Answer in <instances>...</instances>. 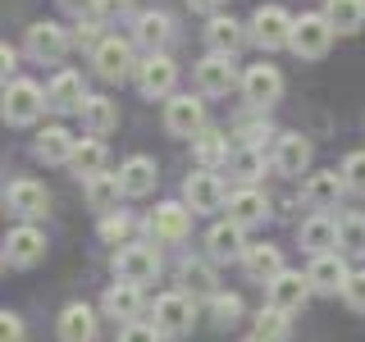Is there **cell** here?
<instances>
[{
  "instance_id": "obj_1",
  "label": "cell",
  "mask_w": 365,
  "mask_h": 342,
  "mask_svg": "<svg viewBox=\"0 0 365 342\" xmlns=\"http://www.w3.org/2000/svg\"><path fill=\"white\" fill-rule=\"evenodd\" d=\"M247 28H251V41H256L260 51H279V46H292L297 19H292L283 5H260L256 14H251Z\"/></svg>"
},
{
  "instance_id": "obj_2",
  "label": "cell",
  "mask_w": 365,
  "mask_h": 342,
  "mask_svg": "<svg viewBox=\"0 0 365 342\" xmlns=\"http://www.w3.org/2000/svg\"><path fill=\"white\" fill-rule=\"evenodd\" d=\"M114 274H119L123 283H151L155 274H160V251L155 242H128V247H119L114 251Z\"/></svg>"
},
{
  "instance_id": "obj_3",
  "label": "cell",
  "mask_w": 365,
  "mask_h": 342,
  "mask_svg": "<svg viewBox=\"0 0 365 342\" xmlns=\"http://www.w3.org/2000/svg\"><path fill=\"white\" fill-rule=\"evenodd\" d=\"M192 319H197V306H192L187 292H165V296H155L151 324H155L165 338H182V333L192 328Z\"/></svg>"
},
{
  "instance_id": "obj_4",
  "label": "cell",
  "mask_w": 365,
  "mask_h": 342,
  "mask_svg": "<svg viewBox=\"0 0 365 342\" xmlns=\"http://www.w3.org/2000/svg\"><path fill=\"white\" fill-rule=\"evenodd\" d=\"M334 23H329L324 14H302L292 28V51L302 55V60H324L329 46H334Z\"/></svg>"
},
{
  "instance_id": "obj_5",
  "label": "cell",
  "mask_w": 365,
  "mask_h": 342,
  "mask_svg": "<svg viewBox=\"0 0 365 342\" xmlns=\"http://www.w3.org/2000/svg\"><path fill=\"white\" fill-rule=\"evenodd\" d=\"M46 110V91L37 83H28V78H14V83H5V123H37V114Z\"/></svg>"
},
{
  "instance_id": "obj_6",
  "label": "cell",
  "mask_w": 365,
  "mask_h": 342,
  "mask_svg": "<svg viewBox=\"0 0 365 342\" xmlns=\"http://www.w3.org/2000/svg\"><path fill=\"white\" fill-rule=\"evenodd\" d=\"M174 83H178V64L169 60L165 51H160V55H146V60L137 64V91H142V96H151V100L174 96Z\"/></svg>"
},
{
  "instance_id": "obj_7",
  "label": "cell",
  "mask_w": 365,
  "mask_h": 342,
  "mask_svg": "<svg viewBox=\"0 0 365 342\" xmlns=\"http://www.w3.org/2000/svg\"><path fill=\"white\" fill-rule=\"evenodd\" d=\"M182 201L192 205V214H210V210H224L228 192L215 169H201V174H187V182H182Z\"/></svg>"
},
{
  "instance_id": "obj_8",
  "label": "cell",
  "mask_w": 365,
  "mask_h": 342,
  "mask_svg": "<svg viewBox=\"0 0 365 342\" xmlns=\"http://www.w3.org/2000/svg\"><path fill=\"white\" fill-rule=\"evenodd\" d=\"M41 256H46V233L41 228H32V224L9 228V237H5V265L9 269H32Z\"/></svg>"
},
{
  "instance_id": "obj_9",
  "label": "cell",
  "mask_w": 365,
  "mask_h": 342,
  "mask_svg": "<svg viewBox=\"0 0 365 342\" xmlns=\"http://www.w3.org/2000/svg\"><path fill=\"white\" fill-rule=\"evenodd\" d=\"M68 46H73V37H68V28H60V23H32L28 28V55L41 64H60L68 55Z\"/></svg>"
},
{
  "instance_id": "obj_10",
  "label": "cell",
  "mask_w": 365,
  "mask_h": 342,
  "mask_svg": "<svg viewBox=\"0 0 365 342\" xmlns=\"http://www.w3.org/2000/svg\"><path fill=\"white\" fill-rule=\"evenodd\" d=\"M5 210L19 214V219H41V214L51 210V192L32 178H19V182L5 187Z\"/></svg>"
},
{
  "instance_id": "obj_11",
  "label": "cell",
  "mask_w": 365,
  "mask_h": 342,
  "mask_svg": "<svg viewBox=\"0 0 365 342\" xmlns=\"http://www.w3.org/2000/svg\"><path fill=\"white\" fill-rule=\"evenodd\" d=\"M165 128L174 137H201L205 133V105L197 96H169L165 100Z\"/></svg>"
},
{
  "instance_id": "obj_12",
  "label": "cell",
  "mask_w": 365,
  "mask_h": 342,
  "mask_svg": "<svg viewBox=\"0 0 365 342\" xmlns=\"http://www.w3.org/2000/svg\"><path fill=\"white\" fill-rule=\"evenodd\" d=\"M233 87H242V78H237L228 55H205L197 64V91L201 96H228Z\"/></svg>"
},
{
  "instance_id": "obj_13",
  "label": "cell",
  "mask_w": 365,
  "mask_h": 342,
  "mask_svg": "<svg viewBox=\"0 0 365 342\" xmlns=\"http://www.w3.org/2000/svg\"><path fill=\"white\" fill-rule=\"evenodd\" d=\"M242 96L251 100L256 110H269L274 100L283 96V73L274 64H251L242 73Z\"/></svg>"
},
{
  "instance_id": "obj_14",
  "label": "cell",
  "mask_w": 365,
  "mask_h": 342,
  "mask_svg": "<svg viewBox=\"0 0 365 342\" xmlns=\"http://www.w3.org/2000/svg\"><path fill=\"white\" fill-rule=\"evenodd\" d=\"M91 64H96V73L106 78V83H123V78L133 73V46L123 37H106L91 51Z\"/></svg>"
},
{
  "instance_id": "obj_15",
  "label": "cell",
  "mask_w": 365,
  "mask_h": 342,
  "mask_svg": "<svg viewBox=\"0 0 365 342\" xmlns=\"http://www.w3.org/2000/svg\"><path fill=\"white\" fill-rule=\"evenodd\" d=\"M151 233H155V242H182L187 237V228H192V205L187 201H165V205H155L151 210Z\"/></svg>"
},
{
  "instance_id": "obj_16",
  "label": "cell",
  "mask_w": 365,
  "mask_h": 342,
  "mask_svg": "<svg viewBox=\"0 0 365 342\" xmlns=\"http://www.w3.org/2000/svg\"><path fill=\"white\" fill-rule=\"evenodd\" d=\"M46 105H51L55 114H83V105H87V87H83V78H78L73 68L55 73V78H51V87H46Z\"/></svg>"
},
{
  "instance_id": "obj_17",
  "label": "cell",
  "mask_w": 365,
  "mask_h": 342,
  "mask_svg": "<svg viewBox=\"0 0 365 342\" xmlns=\"http://www.w3.org/2000/svg\"><path fill=\"white\" fill-rule=\"evenodd\" d=\"M311 279H306V274H292V269H283L279 279L269 283V306H279V311H302L306 301H311Z\"/></svg>"
},
{
  "instance_id": "obj_18",
  "label": "cell",
  "mask_w": 365,
  "mask_h": 342,
  "mask_svg": "<svg viewBox=\"0 0 365 342\" xmlns=\"http://www.w3.org/2000/svg\"><path fill=\"white\" fill-rule=\"evenodd\" d=\"M306 279H311L315 292H342V288H347V279H351V269H347V260H342L338 251H324V256L311 260Z\"/></svg>"
},
{
  "instance_id": "obj_19",
  "label": "cell",
  "mask_w": 365,
  "mask_h": 342,
  "mask_svg": "<svg viewBox=\"0 0 365 342\" xmlns=\"http://www.w3.org/2000/svg\"><path fill=\"white\" fill-rule=\"evenodd\" d=\"M101 311H106V319H123V324H133L137 315H142V288L137 283H110L106 296H101Z\"/></svg>"
},
{
  "instance_id": "obj_20",
  "label": "cell",
  "mask_w": 365,
  "mask_h": 342,
  "mask_svg": "<svg viewBox=\"0 0 365 342\" xmlns=\"http://www.w3.org/2000/svg\"><path fill=\"white\" fill-rule=\"evenodd\" d=\"M119 182H123V197H151L155 182H160V169L151 155H133L119 165Z\"/></svg>"
},
{
  "instance_id": "obj_21",
  "label": "cell",
  "mask_w": 365,
  "mask_h": 342,
  "mask_svg": "<svg viewBox=\"0 0 365 342\" xmlns=\"http://www.w3.org/2000/svg\"><path fill=\"white\" fill-rule=\"evenodd\" d=\"M347 192V182H342V169H319V174H311L302 182V197L315 205V210H334L338 197Z\"/></svg>"
},
{
  "instance_id": "obj_22",
  "label": "cell",
  "mask_w": 365,
  "mask_h": 342,
  "mask_svg": "<svg viewBox=\"0 0 365 342\" xmlns=\"http://www.w3.org/2000/svg\"><path fill=\"white\" fill-rule=\"evenodd\" d=\"M247 37H251V32L242 28V23H237V19H224V14H215V19H210V28H205L210 55H228V60H233V55L247 46Z\"/></svg>"
},
{
  "instance_id": "obj_23",
  "label": "cell",
  "mask_w": 365,
  "mask_h": 342,
  "mask_svg": "<svg viewBox=\"0 0 365 342\" xmlns=\"http://www.w3.org/2000/svg\"><path fill=\"white\" fill-rule=\"evenodd\" d=\"M311 165V142L302 133H279V146H274V169L279 174H306Z\"/></svg>"
},
{
  "instance_id": "obj_24",
  "label": "cell",
  "mask_w": 365,
  "mask_h": 342,
  "mask_svg": "<svg viewBox=\"0 0 365 342\" xmlns=\"http://www.w3.org/2000/svg\"><path fill=\"white\" fill-rule=\"evenodd\" d=\"M242 269H247L256 283H265V288H269V283L283 274V251H279V247H269V242H256V247H247Z\"/></svg>"
},
{
  "instance_id": "obj_25",
  "label": "cell",
  "mask_w": 365,
  "mask_h": 342,
  "mask_svg": "<svg viewBox=\"0 0 365 342\" xmlns=\"http://www.w3.org/2000/svg\"><path fill=\"white\" fill-rule=\"evenodd\" d=\"M265 214H269V201H265V192H256V187H242V192H233V197H228V219H233V224H242V228H256V224H265Z\"/></svg>"
},
{
  "instance_id": "obj_26",
  "label": "cell",
  "mask_w": 365,
  "mask_h": 342,
  "mask_svg": "<svg viewBox=\"0 0 365 342\" xmlns=\"http://www.w3.org/2000/svg\"><path fill=\"white\" fill-rule=\"evenodd\" d=\"M60 342H96V311L83 301L60 311Z\"/></svg>"
},
{
  "instance_id": "obj_27",
  "label": "cell",
  "mask_w": 365,
  "mask_h": 342,
  "mask_svg": "<svg viewBox=\"0 0 365 342\" xmlns=\"http://www.w3.org/2000/svg\"><path fill=\"white\" fill-rule=\"evenodd\" d=\"M73 151H78V137L68 133V128H60V123L41 128V137H37V160H46V165H68Z\"/></svg>"
},
{
  "instance_id": "obj_28",
  "label": "cell",
  "mask_w": 365,
  "mask_h": 342,
  "mask_svg": "<svg viewBox=\"0 0 365 342\" xmlns=\"http://www.w3.org/2000/svg\"><path fill=\"white\" fill-rule=\"evenodd\" d=\"M205 251H210V260H237L247 256V242H242V224H215L210 233H205Z\"/></svg>"
},
{
  "instance_id": "obj_29",
  "label": "cell",
  "mask_w": 365,
  "mask_h": 342,
  "mask_svg": "<svg viewBox=\"0 0 365 342\" xmlns=\"http://www.w3.org/2000/svg\"><path fill=\"white\" fill-rule=\"evenodd\" d=\"M302 247H311L315 256H324V251L338 247V219L329 210H315L311 219L302 224Z\"/></svg>"
},
{
  "instance_id": "obj_30",
  "label": "cell",
  "mask_w": 365,
  "mask_h": 342,
  "mask_svg": "<svg viewBox=\"0 0 365 342\" xmlns=\"http://www.w3.org/2000/svg\"><path fill=\"white\" fill-rule=\"evenodd\" d=\"M68 165H73V174L78 178H96V174H110V151H106V142H101V137H83V142H78V151H73V160H68Z\"/></svg>"
},
{
  "instance_id": "obj_31",
  "label": "cell",
  "mask_w": 365,
  "mask_h": 342,
  "mask_svg": "<svg viewBox=\"0 0 365 342\" xmlns=\"http://www.w3.org/2000/svg\"><path fill=\"white\" fill-rule=\"evenodd\" d=\"M83 187H87L91 210H101V214H114V210H119V197H123L119 174H96V178H87Z\"/></svg>"
},
{
  "instance_id": "obj_32",
  "label": "cell",
  "mask_w": 365,
  "mask_h": 342,
  "mask_svg": "<svg viewBox=\"0 0 365 342\" xmlns=\"http://www.w3.org/2000/svg\"><path fill=\"white\" fill-rule=\"evenodd\" d=\"M83 128L91 137H106L110 128H119V105H114L110 96H87L83 105Z\"/></svg>"
},
{
  "instance_id": "obj_33",
  "label": "cell",
  "mask_w": 365,
  "mask_h": 342,
  "mask_svg": "<svg viewBox=\"0 0 365 342\" xmlns=\"http://www.w3.org/2000/svg\"><path fill=\"white\" fill-rule=\"evenodd\" d=\"M192 151H197V165L201 169H220V165H228V137L220 133V128H205L201 137H192Z\"/></svg>"
},
{
  "instance_id": "obj_34",
  "label": "cell",
  "mask_w": 365,
  "mask_h": 342,
  "mask_svg": "<svg viewBox=\"0 0 365 342\" xmlns=\"http://www.w3.org/2000/svg\"><path fill=\"white\" fill-rule=\"evenodd\" d=\"M178 283H182L187 296H215V292H220V288H215L220 279H215V269L205 265V260H182V265H178Z\"/></svg>"
},
{
  "instance_id": "obj_35",
  "label": "cell",
  "mask_w": 365,
  "mask_h": 342,
  "mask_svg": "<svg viewBox=\"0 0 365 342\" xmlns=\"http://www.w3.org/2000/svg\"><path fill=\"white\" fill-rule=\"evenodd\" d=\"M324 19L338 32H361L365 28V0H324Z\"/></svg>"
},
{
  "instance_id": "obj_36",
  "label": "cell",
  "mask_w": 365,
  "mask_h": 342,
  "mask_svg": "<svg viewBox=\"0 0 365 342\" xmlns=\"http://www.w3.org/2000/svg\"><path fill=\"white\" fill-rule=\"evenodd\" d=\"M169 37H174V23H169L165 14H142V19H137V41H142L151 55L165 51Z\"/></svg>"
},
{
  "instance_id": "obj_37",
  "label": "cell",
  "mask_w": 365,
  "mask_h": 342,
  "mask_svg": "<svg viewBox=\"0 0 365 342\" xmlns=\"http://www.w3.org/2000/svg\"><path fill=\"white\" fill-rule=\"evenodd\" d=\"M338 247L347 251V256H365V214L351 210L338 219Z\"/></svg>"
},
{
  "instance_id": "obj_38",
  "label": "cell",
  "mask_w": 365,
  "mask_h": 342,
  "mask_svg": "<svg viewBox=\"0 0 365 342\" xmlns=\"http://www.w3.org/2000/svg\"><path fill=\"white\" fill-rule=\"evenodd\" d=\"M256 333L269 338V342H283V338H288V311H279V306H260Z\"/></svg>"
},
{
  "instance_id": "obj_39",
  "label": "cell",
  "mask_w": 365,
  "mask_h": 342,
  "mask_svg": "<svg viewBox=\"0 0 365 342\" xmlns=\"http://www.w3.org/2000/svg\"><path fill=\"white\" fill-rule=\"evenodd\" d=\"M228 169H233V174L242 178V182H256L260 174H265V155H260L256 146H242V151L228 160Z\"/></svg>"
},
{
  "instance_id": "obj_40",
  "label": "cell",
  "mask_w": 365,
  "mask_h": 342,
  "mask_svg": "<svg viewBox=\"0 0 365 342\" xmlns=\"http://www.w3.org/2000/svg\"><path fill=\"white\" fill-rule=\"evenodd\" d=\"M210 315H215V324H237V315H242V296H237V292H215L210 296Z\"/></svg>"
},
{
  "instance_id": "obj_41",
  "label": "cell",
  "mask_w": 365,
  "mask_h": 342,
  "mask_svg": "<svg viewBox=\"0 0 365 342\" xmlns=\"http://www.w3.org/2000/svg\"><path fill=\"white\" fill-rule=\"evenodd\" d=\"M128 233H133V224H128V214H106V219H101V237H106L110 247H128Z\"/></svg>"
},
{
  "instance_id": "obj_42",
  "label": "cell",
  "mask_w": 365,
  "mask_h": 342,
  "mask_svg": "<svg viewBox=\"0 0 365 342\" xmlns=\"http://www.w3.org/2000/svg\"><path fill=\"white\" fill-rule=\"evenodd\" d=\"M342 182H347V192L365 197V151H351L342 160Z\"/></svg>"
},
{
  "instance_id": "obj_43",
  "label": "cell",
  "mask_w": 365,
  "mask_h": 342,
  "mask_svg": "<svg viewBox=\"0 0 365 342\" xmlns=\"http://www.w3.org/2000/svg\"><path fill=\"white\" fill-rule=\"evenodd\" d=\"M342 301H347L351 311H361V315H365V269H351L347 288H342Z\"/></svg>"
},
{
  "instance_id": "obj_44",
  "label": "cell",
  "mask_w": 365,
  "mask_h": 342,
  "mask_svg": "<svg viewBox=\"0 0 365 342\" xmlns=\"http://www.w3.org/2000/svg\"><path fill=\"white\" fill-rule=\"evenodd\" d=\"M165 333H160L155 324H142V319H133V324L119 328V342H160Z\"/></svg>"
},
{
  "instance_id": "obj_45",
  "label": "cell",
  "mask_w": 365,
  "mask_h": 342,
  "mask_svg": "<svg viewBox=\"0 0 365 342\" xmlns=\"http://www.w3.org/2000/svg\"><path fill=\"white\" fill-rule=\"evenodd\" d=\"M265 137H269V123H260V119H242V123H237V142H242V146H256V151H260Z\"/></svg>"
},
{
  "instance_id": "obj_46",
  "label": "cell",
  "mask_w": 365,
  "mask_h": 342,
  "mask_svg": "<svg viewBox=\"0 0 365 342\" xmlns=\"http://www.w3.org/2000/svg\"><path fill=\"white\" fill-rule=\"evenodd\" d=\"M60 9H64L68 19L83 23V19H91V14H101V0H60Z\"/></svg>"
},
{
  "instance_id": "obj_47",
  "label": "cell",
  "mask_w": 365,
  "mask_h": 342,
  "mask_svg": "<svg viewBox=\"0 0 365 342\" xmlns=\"http://www.w3.org/2000/svg\"><path fill=\"white\" fill-rule=\"evenodd\" d=\"M73 41H78V46H91V51H96V46L106 41V37H101V23H96V19H83V23H78V32H73Z\"/></svg>"
},
{
  "instance_id": "obj_48",
  "label": "cell",
  "mask_w": 365,
  "mask_h": 342,
  "mask_svg": "<svg viewBox=\"0 0 365 342\" xmlns=\"http://www.w3.org/2000/svg\"><path fill=\"white\" fill-rule=\"evenodd\" d=\"M0 342H23V319L14 311H0Z\"/></svg>"
},
{
  "instance_id": "obj_49",
  "label": "cell",
  "mask_w": 365,
  "mask_h": 342,
  "mask_svg": "<svg viewBox=\"0 0 365 342\" xmlns=\"http://www.w3.org/2000/svg\"><path fill=\"white\" fill-rule=\"evenodd\" d=\"M133 0H101V19H114V14H128Z\"/></svg>"
},
{
  "instance_id": "obj_50",
  "label": "cell",
  "mask_w": 365,
  "mask_h": 342,
  "mask_svg": "<svg viewBox=\"0 0 365 342\" xmlns=\"http://www.w3.org/2000/svg\"><path fill=\"white\" fill-rule=\"evenodd\" d=\"M187 5L197 9V14H210V19H215V14L224 9V0H187Z\"/></svg>"
},
{
  "instance_id": "obj_51",
  "label": "cell",
  "mask_w": 365,
  "mask_h": 342,
  "mask_svg": "<svg viewBox=\"0 0 365 342\" xmlns=\"http://www.w3.org/2000/svg\"><path fill=\"white\" fill-rule=\"evenodd\" d=\"M0 64H5V83H9V73L19 68V55H14V46H0Z\"/></svg>"
},
{
  "instance_id": "obj_52",
  "label": "cell",
  "mask_w": 365,
  "mask_h": 342,
  "mask_svg": "<svg viewBox=\"0 0 365 342\" xmlns=\"http://www.w3.org/2000/svg\"><path fill=\"white\" fill-rule=\"evenodd\" d=\"M247 342H269V338H260V333H251V338H247Z\"/></svg>"
}]
</instances>
